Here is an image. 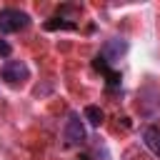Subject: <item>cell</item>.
Masks as SVG:
<instances>
[{
	"instance_id": "6",
	"label": "cell",
	"mask_w": 160,
	"mask_h": 160,
	"mask_svg": "<svg viewBox=\"0 0 160 160\" xmlns=\"http://www.w3.org/2000/svg\"><path fill=\"white\" fill-rule=\"evenodd\" d=\"M142 145H145L155 158H160V128H155V125L145 128V130H142Z\"/></svg>"
},
{
	"instance_id": "2",
	"label": "cell",
	"mask_w": 160,
	"mask_h": 160,
	"mask_svg": "<svg viewBox=\"0 0 160 160\" xmlns=\"http://www.w3.org/2000/svg\"><path fill=\"white\" fill-rule=\"evenodd\" d=\"M62 140L68 148H80L85 140H88V132H85V125L80 120L78 112H70L68 120H65V128H62Z\"/></svg>"
},
{
	"instance_id": "9",
	"label": "cell",
	"mask_w": 160,
	"mask_h": 160,
	"mask_svg": "<svg viewBox=\"0 0 160 160\" xmlns=\"http://www.w3.org/2000/svg\"><path fill=\"white\" fill-rule=\"evenodd\" d=\"M10 52H12V48H10V42L0 38V58H10Z\"/></svg>"
},
{
	"instance_id": "3",
	"label": "cell",
	"mask_w": 160,
	"mask_h": 160,
	"mask_svg": "<svg viewBox=\"0 0 160 160\" xmlns=\"http://www.w3.org/2000/svg\"><path fill=\"white\" fill-rule=\"evenodd\" d=\"M0 78L8 82V85H22L28 78H30V70L22 60H8L2 68H0Z\"/></svg>"
},
{
	"instance_id": "8",
	"label": "cell",
	"mask_w": 160,
	"mask_h": 160,
	"mask_svg": "<svg viewBox=\"0 0 160 160\" xmlns=\"http://www.w3.org/2000/svg\"><path fill=\"white\" fill-rule=\"evenodd\" d=\"M82 115H85V120H88L92 128H100V125H102V120H105V112H102L98 105H88Z\"/></svg>"
},
{
	"instance_id": "4",
	"label": "cell",
	"mask_w": 160,
	"mask_h": 160,
	"mask_svg": "<svg viewBox=\"0 0 160 160\" xmlns=\"http://www.w3.org/2000/svg\"><path fill=\"white\" fill-rule=\"evenodd\" d=\"M128 40L125 38H110V40H105V45L100 48V55L108 60V62H115V60H120L125 52H128Z\"/></svg>"
},
{
	"instance_id": "5",
	"label": "cell",
	"mask_w": 160,
	"mask_h": 160,
	"mask_svg": "<svg viewBox=\"0 0 160 160\" xmlns=\"http://www.w3.org/2000/svg\"><path fill=\"white\" fill-rule=\"evenodd\" d=\"M92 65H95V70H100V72H102V75L108 78V88H110V90L120 85V72H115V70H112V68L108 65V60H105L102 55H95Z\"/></svg>"
},
{
	"instance_id": "7",
	"label": "cell",
	"mask_w": 160,
	"mask_h": 160,
	"mask_svg": "<svg viewBox=\"0 0 160 160\" xmlns=\"http://www.w3.org/2000/svg\"><path fill=\"white\" fill-rule=\"evenodd\" d=\"M78 25L72 22V20H68V18H60V15H55V18H50L48 22H45V30H75Z\"/></svg>"
},
{
	"instance_id": "1",
	"label": "cell",
	"mask_w": 160,
	"mask_h": 160,
	"mask_svg": "<svg viewBox=\"0 0 160 160\" xmlns=\"http://www.w3.org/2000/svg\"><path fill=\"white\" fill-rule=\"evenodd\" d=\"M28 25H30V15L25 10H18V8H2L0 10V32L2 35L25 30Z\"/></svg>"
}]
</instances>
